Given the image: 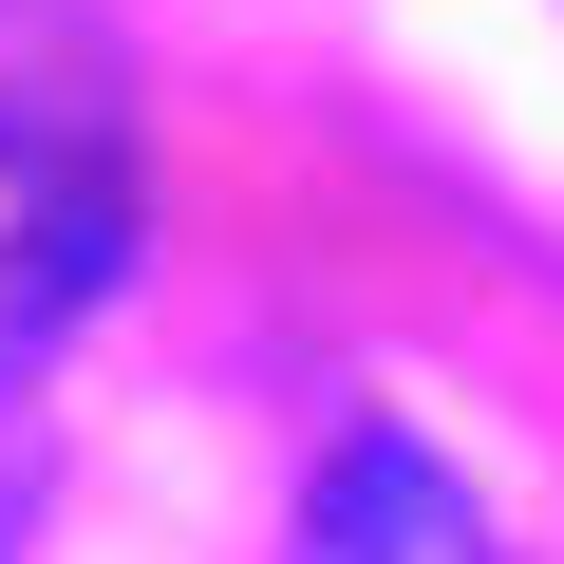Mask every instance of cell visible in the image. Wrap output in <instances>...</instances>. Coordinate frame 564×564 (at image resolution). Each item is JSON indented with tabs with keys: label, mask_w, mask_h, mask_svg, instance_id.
Instances as JSON below:
<instances>
[{
	"label": "cell",
	"mask_w": 564,
	"mask_h": 564,
	"mask_svg": "<svg viewBox=\"0 0 564 564\" xmlns=\"http://www.w3.org/2000/svg\"><path fill=\"white\" fill-rule=\"evenodd\" d=\"M282 564H508V545H489V508H470L414 433H339V452L302 470Z\"/></svg>",
	"instance_id": "cell-2"
},
{
	"label": "cell",
	"mask_w": 564,
	"mask_h": 564,
	"mask_svg": "<svg viewBox=\"0 0 564 564\" xmlns=\"http://www.w3.org/2000/svg\"><path fill=\"white\" fill-rule=\"evenodd\" d=\"M132 263V57L95 0H0V377L57 358Z\"/></svg>",
	"instance_id": "cell-1"
}]
</instances>
